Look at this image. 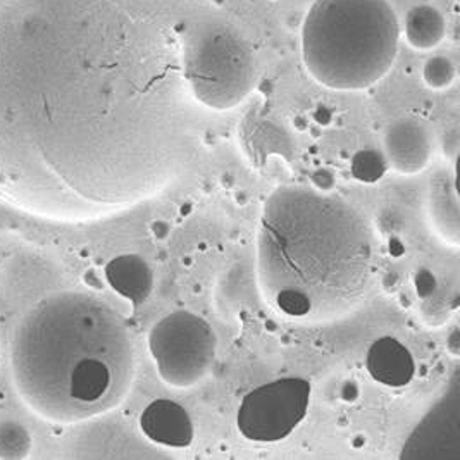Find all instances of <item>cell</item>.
<instances>
[{"mask_svg":"<svg viewBox=\"0 0 460 460\" xmlns=\"http://www.w3.org/2000/svg\"><path fill=\"white\" fill-rule=\"evenodd\" d=\"M183 30L142 0L0 2V191L59 223L161 195L193 161L204 109Z\"/></svg>","mask_w":460,"mask_h":460,"instance_id":"1","label":"cell"},{"mask_svg":"<svg viewBox=\"0 0 460 460\" xmlns=\"http://www.w3.org/2000/svg\"><path fill=\"white\" fill-rule=\"evenodd\" d=\"M13 383L39 418L78 424L129 394L137 354L123 315L93 293H50L22 315L11 340Z\"/></svg>","mask_w":460,"mask_h":460,"instance_id":"2","label":"cell"},{"mask_svg":"<svg viewBox=\"0 0 460 460\" xmlns=\"http://www.w3.org/2000/svg\"><path fill=\"white\" fill-rule=\"evenodd\" d=\"M257 281L292 319L328 323L350 314L371 287L375 234L350 202L307 187H279L257 228Z\"/></svg>","mask_w":460,"mask_h":460,"instance_id":"3","label":"cell"},{"mask_svg":"<svg viewBox=\"0 0 460 460\" xmlns=\"http://www.w3.org/2000/svg\"><path fill=\"white\" fill-rule=\"evenodd\" d=\"M400 35L388 0H315L300 26L302 59L326 88L364 90L392 69Z\"/></svg>","mask_w":460,"mask_h":460,"instance_id":"4","label":"cell"},{"mask_svg":"<svg viewBox=\"0 0 460 460\" xmlns=\"http://www.w3.org/2000/svg\"><path fill=\"white\" fill-rule=\"evenodd\" d=\"M181 54L191 93L204 109H234L257 84V61L251 45L226 24L183 28Z\"/></svg>","mask_w":460,"mask_h":460,"instance_id":"5","label":"cell"},{"mask_svg":"<svg viewBox=\"0 0 460 460\" xmlns=\"http://www.w3.org/2000/svg\"><path fill=\"white\" fill-rule=\"evenodd\" d=\"M148 350L161 379L172 388H191L216 362L217 338L209 323L190 311H174L154 324Z\"/></svg>","mask_w":460,"mask_h":460,"instance_id":"6","label":"cell"},{"mask_svg":"<svg viewBox=\"0 0 460 460\" xmlns=\"http://www.w3.org/2000/svg\"><path fill=\"white\" fill-rule=\"evenodd\" d=\"M313 386L302 377H283L253 388L238 407L236 428L253 443H278L304 422Z\"/></svg>","mask_w":460,"mask_h":460,"instance_id":"7","label":"cell"},{"mask_svg":"<svg viewBox=\"0 0 460 460\" xmlns=\"http://www.w3.org/2000/svg\"><path fill=\"white\" fill-rule=\"evenodd\" d=\"M460 385L454 379L452 388L439 398L405 441L402 459H459Z\"/></svg>","mask_w":460,"mask_h":460,"instance_id":"8","label":"cell"},{"mask_svg":"<svg viewBox=\"0 0 460 460\" xmlns=\"http://www.w3.org/2000/svg\"><path fill=\"white\" fill-rule=\"evenodd\" d=\"M433 148L429 126L414 116L397 118L388 125L383 137V152L390 168L407 176L428 168Z\"/></svg>","mask_w":460,"mask_h":460,"instance_id":"9","label":"cell"},{"mask_svg":"<svg viewBox=\"0 0 460 460\" xmlns=\"http://www.w3.org/2000/svg\"><path fill=\"white\" fill-rule=\"evenodd\" d=\"M140 429L148 441L168 448H187L195 438L189 412L168 398L146 405L140 416Z\"/></svg>","mask_w":460,"mask_h":460,"instance_id":"10","label":"cell"},{"mask_svg":"<svg viewBox=\"0 0 460 460\" xmlns=\"http://www.w3.org/2000/svg\"><path fill=\"white\" fill-rule=\"evenodd\" d=\"M369 376L386 388H403L416 375V360L397 338L383 336L373 341L366 356Z\"/></svg>","mask_w":460,"mask_h":460,"instance_id":"11","label":"cell"},{"mask_svg":"<svg viewBox=\"0 0 460 460\" xmlns=\"http://www.w3.org/2000/svg\"><path fill=\"white\" fill-rule=\"evenodd\" d=\"M104 274L107 285L133 307L146 304L154 290V271L146 259L137 253H123L111 259Z\"/></svg>","mask_w":460,"mask_h":460,"instance_id":"12","label":"cell"},{"mask_svg":"<svg viewBox=\"0 0 460 460\" xmlns=\"http://www.w3.org/2000/svg\"><path fill=\"white\" fill-rule=\"evenodd\" d=\"M456 172L438 174L428 195V209L433 228L441 240L457 247L460 243L459 190Z\"/></svg>","mask_w":460,"mask_h":460,"instance_id":"13","label":"cell"},{"mask_svg":"<svg viewBox=\"0 0 460 460\" xmlns=\"http://www.w3.org/2000/svg\"><path fill=\"white\" fill-rule=\"evenodd\" d=\"M405 42L416 50H431L447 37V20L438 7L418 4L411 7L400 26Z\"/></svg>","mask_w":460,"mask_h":460,"instance_id":"14","label":"cell"},{"mask_svg":"<svg viewBox=\"0 0 460 460\" xmlns=\"http://www.w3.org/2000/svg\"><path fill=\"white\" fill-rule=\"evenodd\" d=\"M388 168L390 164L385 152L375 146L357 150L350 159V174L362 185H376L385 178Z\"/></svg>","mask_w":460,"mask_h":460,"instance_id":"15","label":"cell"},{"mask_svg":"<svg viewBox=\"0 0 460 460\" xmlns=\"http://www.w3.org/2000/svg\"><path fill=\"white\" fill-rule=\"evenodd\" d=\"M33 439L30 431L18 420L0 422V459L22 460L30 457Z\"/></svg>","mask_w":460,"mask_h":460,"instance_id":"16","label":"cell"},{"mask_svg":"<svg viewBox=\"0 0 460 460\" xmlns=\"http://www.w3.org/2000/svg\"><path fill=\"white\" fill-rule=\"evenodd\" d=\"M457 78V66L443 54L431 56L422 66V80L433 90H445Z\"/></svg>","mask_w":460,"mask_h":460,"instance_id":"17","label":"cell"},{"mask_svg":"<svg viewBox=\"0 0 460 460\" xmlns=\"http://www.w3.org/2000/svg\"><path fill=\"white\" fill-rule=\"evenodd\" d=\"M414 290L420 300H429L438 292V278L429 270H419L414 274Z\"/></svg>","mask_w":460,"mask_h":460,"instance_id":"18","label":"cell"},{"mask_svg":"<svg viewBox=\"0 0 460 460\" xmlns=\"http://www.w3.org/2000/svg\"><path fill=\"white\" fill-rule=\"evenodd\" d=\"M311 183L317 191L333 193L336 187V174L330 168H317L311 174Z\"/></svg>","mask_w":460,"mask_h":460,"instance_id":"19","label":"cell"},{"mask_svg":"<svg viewBox=\"0 0 460 460\" xmlns=\"http://www.w3.org/2000/svg\"><path fill=\"white\" fill-rule=\"evenodd\" d=\"M335 121V111L326 104L315 105L313 111V123L319 128H328Z\"/></svg>","mask_w":460,"mask_h":460,"instance_id":"20","label":"cell"},{"mask_svg":"<svg viewBox=\"0 0 460 460\" xmlns=\"http://www.w3.org/2000/svg\"><path fill=\"white\" fill-rule=\"evenodd\" d=\"M445 152H447V155H450L452 157V161H454V164L457 163V155H459V131L457 129H450V131H447V135H445Z\"/></svg>","mask_w":460,"mask_h":460,"instance_id":"21","label":"cell"},{"mask_svg":"<svg viewBox=\"0 0 460 460\" xmlns=\"http://www.w3.org/2000/svg\"><path fill=\"white\" fill-rule=\"evenodd\" d=\"M340 398L345 403H356L357 400L360 398V388L356 381H345L340 388Z\"/></svg>","mask_w":460,"mask_h":460,"instance_id":"22","label":"cell"},{"mask_svg":"<svg viewBox=\"0 0 460 460\" xmlns=\"http://www.w3.org/2000/svg\"><path fill=\"white\" fill-rule=\"evenodd\" d=\"M388 251H390L392 257H402L405 253V243L402 242L400 236H390Z\"/></svg>","mask_w":460,"mask_h":460,"instance_id":"23","label":"cell"},{"mask_svg":"<svg viewBox=\"0 0 460 460\" xmlns=\"http://www.w3.org/2000/svg\"><path fill=\"white\" fill-rule=\"evenodd\" d=\"M447 350L452 354V356H459L460 354V333L457 330H454L450 336L447 338Z\"/></svg>","mask_w":460,"mask_h":460,"instance_id":"24","label":"cell"},{"mask_svg":"<svg viewBox=\"0 0 460 460\" xmlns=\"http://www.w3.org/2000/svg\"><path fill=\"white\" fill-rule=\"evenodd\" d=\"M152 233L157 240H164V238H168V234L171 233V226L166 221H155L152 225Z\"/></svg>","mask_w":460,"mask_h":460,"instance_id":"25","label":"cell"},{"mask_svg":"<svg viewBox=\"0 0 460 460\" xmlns=\"http://www.w3.org/2000/svg\"><path fill=\"white\" fill-rule=\"evenodd\" d=\"M292 125L296 131H305V129L309 128V125H311V121H309V118H307V116L298 114V116H295V118H293Z\"/></svg>","mask_w":460,"mask_h":460,"instance_id":"26","label":"cell"},{"mask_svg":"<svg viewBox=\"0 0 460 460\" xmlns=\"http://www.w3.org/2000/svg\"><path fill=\"white\" fill-rule=\"evenodd\" d=\"M364 445H366V438H364V437L354 439V447H356V448H360V447H364Z\"/></svg>","mask_w":460,"mask_h":460,"instance_id":"27","label":"cell"}]
</instances>
